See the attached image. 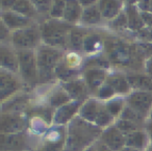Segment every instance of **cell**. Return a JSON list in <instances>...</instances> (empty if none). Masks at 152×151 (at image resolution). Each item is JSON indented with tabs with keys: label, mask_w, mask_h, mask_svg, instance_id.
Masks as SVG:
<instances>
[{
	"label": "cell",
	"mask_w": 152,
	"mask_h": 151,
	"mask_svg": "<svg viewBox=\"0 0 152 151\" xmlns=\"http://www.w3.org/2000/svg\"><path fill=\"white\" fill-rule=\"evenodd\" d=\"M99 134V129L85 121L74 120L69 128L66 151H83Z\"/></svg>",
	"instance_id": "1"
},
{
	"label": "cell",
	"mask_w": 152,
	"mask_h": 151,
	"mask_svg": "<svg viewBox=\"0 0 152 151\" xmlns=\"http://www.w3.org/2000/svg\"><path fill=\"white\" fill-rule=\"evenodd\" d=\"M85 39L86 37L83 30L79 28H71L68 37V43L73 50H83Z\"/></svg>",
	"instance_id": "24"
},
{
	"label": "cell",
	"mask_w": 152,
	"mask_h": 151,
	"mask_svg": "<svg viewBox=\"0 0 152 151\" xmlns=\"http://www.w3.org/2000/svg\"><path fill=\"white\" fill-rule=\"evenodd\" d=\"M71 26L67 22L58 21L57 19H51L46 21L41 26L42 40L47 46L58 48L65 47L68 42V37L71 30Z\"/></svg>",
	"instance_id": "2"
},
{
	"label": "cell",
	"mask_w": 152,
	"mask_h": 151,
	"mask_svg": "<svg viewBox=\"0 0 152 151\" xmlns=\"http://www.w3.org/2000/svg\"><path fill=\"white\" fill-rule=\"evenodd\" d=\"M96 5L105 19H115L120 13V0H98Z\"/></svg>",
	"instance_id": "17"
},
{
	"label": "cell",
	"mask_w": 152,
	"mask_h": 151,
	"mask_svg": "<svg viewBox=\"0 0 152 151\" xmlns=\"http://www.w3.org/2000/svg\"><path fill=\"white\" fill-rule=\"evenodd\" d=\"M16 0H1V7L4 11H11Z\"/></svg>",
	"instance_id": "42"
},
{
	"label": "cell",
	"mask_w": 152,
	"mask_h": 151,
	"mask_svg": "<svg viewBox=\"0 0 152 151\" xmlns=\"http://www.w3.org/2000/svg\"><path fill=\"white\" fill-rule=\"evenodd\" d=\"M112 25L115 28H124L128 27V19H127V15L125 14H119L113 21Z\"/></svg>",
	"instance_id": "39"
},
{
	"label": "cell",
	"mask_w": 152,
	"mask_h": 151,
	"mask_svg": "<svg viewBox=\"0 0 152 151\" xmlns=\"http://www.w3.org/2000/svg\"><path fill=\"white\" fill-rule=\"evenodd\" d=\"M126 15L127 19H128V27L131 30L139 32L145 27V23L141 16V11H139L137 7H135L134 4H128Z\"/></svg>",
	"instance_id": "20"
},
{
	"label": "cell",
	"mask_w": 152,
	"mask_h": 151,
	"mask_svg": "<svg viewBox=\"0 0 152 151\" xmlns=\"http://www.w3.org/2000/svg\"><path fill=\"white\" fill-rule=\"evenodd\" d=\"M55 75L65 82L75 80V76L77 75V70L73 69L70 65L65 63H59L55 69Z\"/></svg>",
	"instance_id": "25"
},
{
	"label": "cell",
	"mask_w": 152,
	"mask_h": 151,
	"mask_svg": "<svg viewBox=\"0 0 152 151\" xmlns=\"http://www.w3.org/2000/svg\"><path fill=\"white\" fill-rule=\"evenodd\" d=\"M144 116L139 114L137 111H135L133 108H131L129 105L124 107V109L121 113V119H125V120H129V121H132L134 123L139 124L140 122H142L144 120Z\"/></svg>",
	"instance_id": "30"
},
{
	"label": "cell",
	"mask_w": 152,
	"mask_h": 151,
	"mask_svg": "<svg viewBox=\"0 0 152 151\" xmlns=\"http://www.w3.org/2000/svg\"><path fill=\"white\" fill-rule=\"evenodd\" d=\"M101 139L103 144L112 151H120L124 147H126L125 134L121 130H119L116 126H112L104 130L102 132Z\"/></svg>",
	"instance_id": "9"
},
{
	"label": "cell",
	"mask_w": 152,
	"mask_h": 151,
	"mask_svg": "<svg viewBox=\"0 0 152 151\" xmlns=\"http://www.w3.org/2000/svg\"><path fill=\"white\" fill-rule=\"evenodd\" d=\"M101 46V39L97 34H90L86 37L83 43V50L87 52H94L98 50Z\"/></svg>",
	"instance_id": "29"
},
{
	"label": "cell",
	"mask_w": 152,
	"mask_h": 151,
	"mask_svg": "<svg viewBox=\"0 0 152 151\" xmlns=\"http://www.w3.org/2000/svg\"><path fill=\"white\" fill-rule=\"evenodd\" d=\"M126 138V147H131L135 149H143L147 144V136L142 130H135L130 133L125 134Z\"/></svg>",
	"instance_id": "23"
},
{
	"label": "cell",
	"mask_w": 152,
	"mask_h": 151,
	"mask_svg": "<svg viewBox=\"0 0 152 151\" xmlns=\"http://www.w3.org/2000/svg\"><path fill=\"white\" fill-rule=\"evenodd\" d=\"M80 103H81V101H76V102L66 104V105H64V106L59 107V109L57 111V113L55 114V117H54L55 123L63 124V123H66L68 120L71 119L74 114L77 111Z\"/></svg>",
	"instance_id": "21"
},
{
	"label": "cell",
	"mask_w": 152,
	"mask_h": 151,
	"mask_svg": "<svg viewBox=\"0 0 152 151\" xmlns=\"http://www.w3.org/2000/svg\"><path fill=\"white\" fill-rule=\"evenodd\" d=\"M19 71L22 78L27 82L36 81L38 77V62L37 55L31 50H18Z\"/></svg>",
	"instance_id": "6"
},
{
	"label": "cell",
	"mask_w": 152,
	"mask_h": 151,
	"mask_svg": "<svg viewBox=\"0 0 152 151\" xmlns=\"http://www.w3.org/2000/svg\"><path fill=\"white\" fill-rule=\"evenodd\" d=\"M25 146V140L21 133H10L1 136V147L3 150H20Z\"/></svg>",
	"instance_id": "19"
},
{
	"label": "cell",
	"mask_w": 152,
	"mask_h": 151,
	"mask_svg": "<svg viewBox=\"0 0 152 151\" xmlns=\"http://www.w3.org/2000/svg\"><path fill=\"white\" fill-rule=\"evenodd\" d=\"M151 151H152V150H151Z\"/></svg>",
	"instance_id": "54"
},
{
	"label": "cell",
	"mask_w": 152,
	"mask_h": 151,
	"mask_svg": "<svg viewBox=\"0 0 152 151\" xmlns=\"http://www.w3.org/2000/svg\"><path fill=\"white\" fill-rule=\"evenodd\" d=\"M127 102L131 108L146 117L152 106V94L150 92L135 91L129 95Z\"/></svg>",
	"instance_id": "8"
},
{
	"label": "cell",
	"mask_w": 152,
	"mask_h": 151,
	"mask_svg": "<svg viewBox=\"0 0 152 151\" xmlns=\"http://www.w3.org/2000/svg\"><path fill=\"white\" fill-rule=\"evenodd\" d=\"M9 28L5 26V24L1 21V27H0V36H1V39H4L7 36H9Z\"/></svg>",
	"instance_id": "44"
},
{
	"label": "cell",
	"mask_w": 152,
	"mask_h": 151,
	"mask_svg": "<svg viewBox=\"0 0 152 151\" xmlns=\"http://www.w3.org/2000/svg\"><path fill=\"white\" fill-rule=\"evenodd\" d=\"M116 94L115 90L110 86L108 84H104L103 86H101L97 91V97L101 99H108L112 98L114 95Z\"/></svg>",
	"instance_id": "36"
},
{
	"label": "cell",
	"mask_w": 152,
	"mask_h": 151,
	"mask_svg": "<svg viewBox=\"0 0 152 151\" xmlns=\"http://www.w3.org/2000/svg\"><path fill=\"white\" fill-rule=\"evenodd\" d=\"M97 151H112V150H110V149L108 148V147H106L104 144H101L99 147H98Z\"/></svg>",
	"instance_id": "46"
},
{
	"label": "cell",
	"mask_w": 152,
	"mask_h": 151,
	"mask_svg": "<svg viewBox=\"0 0 152 151\" xmlns=\"http://www.w3.org/2000/svg\"><path fill=\"white\" fill-rule=\"evenodd\" d=\"M0 63L3 70L9 72H17L19 70V61L18 55L10 48L2 46L0 49Z\"/></svg>",
	"instance_id": "15"
},
{
	"label": "cell",
	"mask_w": 152,
	"mask_h": 151,
	"mask_svg": "<svg viewBox=\"0 0 152 151\" xmlns=\"http://www.w3.org/2000/svg\"><path fill=\"white\" fill-rule=\"evenodd\" d=\"M27 101H28L27 97H25V96H19V97H17V98H14L13 100L9 103V106H10L9 109L13 111H19V109L25 107Z\"/></svg>",
	"instance_id": "37"
},
{
	"label": "cell",
	"mask_w": 152,
	"mask_h": 151,
	"mask_svg": "<svg viewBox=\"0 0 152 151\" xmlns=\"http://www.w3.org/2000/svg\"><path fill=\"white\" fill-rule=\"evenodd\" d=\"M83 7L78 0H66L63 19L67 23H76L83 16Z\"/></svg>",
	"instance_id": "16"
},
{
	"label": "cell",
	"mask_w": 152,
	"mask_h": 151,
	"mask_svg": "<svg viewBox=\"0 0 152 151\" xmlns=\"http://www.w3.org/2000/svg\"><path fill=\"white\" fill-rule=\"evenodd\" d=\"M64 141H57V142H47L44 144L38 151H61L63 150Z\"/></svg>",
	"instance_id": "38"
},
{
	"label": "cell",
	"mask_w": 152,
	"mask_h": 151,
	"mask_svg": "<svg viewBox=\"0 0 152 151\" xmlns=\"http://www.w3.org/2000/svg\"><path fill=\"white\" fill-rule=\"evenodd\" d=\"M120 1H121V0H120Z\"/></svg>",
	"instance_id": "53"
},
{
	"label": "cell",
	"mask_w": 152,
	"mask_h": 151,
	"mask_svg": "<svg viewBox=\"0 0 152 151\" xmlns=\"http://www.w3.org/2000/svg\"><path fill=\"white\" fill-rule=\"evenodd\" d=\"M101 13L97 5H92L83 9V16H81V21L86 24H96L101 21Z\"/></svg>",
	"instance_id": "27"
},
{
	"label": "cell",
	"mask_w": 152,
	"mask_h": 151,
	"mask_svg": "<svg viewBox=\"0 0 152 151\" xmlns=\"http://www.w3.org/2000/svg\"><path fill=\"white\" fill-rule=\"evenodd\" d=\"M137 7L141 12L152 14V0H140Z\"/></svg>",
	"instance_id": "40"
},
{
	"label": "cell",
	"mask_w": 152,
	"mask_h": 151,
	"mask_svg": "<svg viewBox=\"0 0 152 151\" xmlns=\"http://www.w3.org/2000/svg\"><path fill=\"white\" fill-rule=\"evenodd\" d=\"M140 0H128V2H129V4H133V3H135V2H139Z\"/></svg>",
	"instance_id": "50"
},
{
	"label": "cell",
	"mask_w": 152,
	"mask_h": 151,
	"mask_svg": "<svg viewBox=\"0 0 152 151\" xmlns=\"http://www.w3.org/2000/svg\"><path fill=\"white\" fill-rule=\"evenodd\" d=\"M130 88L137 91L152 92V78L149 75L143 74H129L126 76Z\"/></svg>",
	"instance_id": "18"
},
{
	"label": "cell",
	"mask_w": 152,
	"mask_h": 151,
	"mask_svg": "<svg viewBox=\"0 0 152 151\" xmlns=\"http://www.w3.org/2000/svg\"><path fill=\"white\" fill-rule=\"evenodd\" d=\"M42 39L41 29L36 26H27L21 29L15 30L12 36L13 44L18 50H31L38 46Z\"/></svg>",
	"instance_id": "5"
},
{
	"label": "cell",
	"mask_w": 152,
	"mask_h": 151,
	"mask_svg": "<svg viewBox=\"0 0 152 151\" xmlns=\"http://www.w3.org/2000/svg\"><path fill=\"white\" fill-rule=\"evenodd\" d=\"M25 127V120L19 115H3L1 117V131L4 134L18 133Z\"/></svg>",
	"instance_id": "12"
},
{
	"label": "cell",
	"mask_w": 152,
	"mask_h": 151,
	"mask_svg": "<svg viewBox=\"0 0 152 151\" xmlns=\"http://www.w3.org/2000/svg\"><path fill=\"white\" fill-rule=\"evenodd\" d=\"M146 70L150 77L152 78V56L146 61Z\"/></svg>",
	"instance_id": "45"
},
{
	"label": "cell",
	"mask_w": 152,
	"mask_h": 151,
	"mask_svg": "<svg viewBox=\"0 0 152 151\" xmlns=\"http://www.w3.org/2000/svg\"><path fill=\"white\" fill-rule=\"evenodd\" d=\"M83 151H96L95 149H94V147H89V148H87V149H85Z\"/></svg>",
	"instance_id": "51"
},
{
	"label": "cell",
	"mask_w": 152,
	"mask_h": 151,
	"mask_svg": "<svg viewBox=\"0 0 152 151\" xmlns=\"http://www.w3.org/2000/svg\"><path fill=\"white\" fill-rule=\"evenodd\" d=\"M1 21L9 29H21L27 27L30 24V19L26 16L20 15L13 11H3L1 15Z\"/></svg>",
	"instance_id": "11"
},
{
	"label": "cell",
	"mask_w": 152,
	"mask_h": 151,
	"mask_svg": "<svg viewBox=\"0 0 152 151\" xmlns=\"http://www.w3.org/2000/svg\"><path fill=\"white\" fill-rule=\"evenodd\" d=\"M151 119H152V111H151Z\"/></svg>",
	"instance_id": "52"
},
{
	"label": "cell",
	"mask_w": 152,
	"mask_h": 151,
	"mask_svg": "<svg viewBox=\"0 0 152 151\" xmlns=\"http://www.w3.org/2000/svg\"><path fill=\"white\" fill-rule=\"evenodd\" d=\"M116 127L119 130H121L124 134H127L132 131H135V130H139V124L134 123L132 121H129V120L120 119L117 121Z\"/></svg>",
	"instance_id": "31"
},
{
	"label": "cell",
	"mask_w": 152,
	"mask_h": 151,
	"mask_svg": "<svg viewBox=\"0 0 152 151\" xmlns=\"http://www.w3.org/2000/svg\"><path fill=\"white\" fill-rule=\"evenodd\" d=\"M19 89V82L14 77L11 72L1 70L0 72V98L5 101L7 98L15 94Z\"/></svg>",
	"instance_id": "10"
},
{
	"label": "cell",
	"mask_w": 152,
	"mask_h": 151,
	"mask_svg": "<svg viewBox=\"0 0 152 151\" xmlns=\"http://www.w3.org/2000/svg\"><path fill=\"white\" fill-rule=\"evenodd\" d=\"M70 99L71 98L65 90H59L51 95L50 99H49V103L53 107H61L66 105V103L69 102Z\"/></svg>",
	"instance_id": "28"
},
{
	"label": "cell",
	"mask_w": 152,
	"mask_h": 151,
	"mask_svg": "<svg viewBox=\"0 0 152 151\" xmlns=\"http://www.w3.org/2000/svg\"><path fill=\"white\" fill-rule=\"evenodd\" d=\"M63 89L68 93L70 98L76 101H83L87 96L88 86L85 80H72L64 82Z\"/></svg>",
	"instance_id": "14"
},
{
	"label": "cell",
	"mask_w": 152,
	"mask_h": 151,
	"mask_svg": "<svg viewBox=\"0 0 152 151\" xmlns=\"http://www.w3.org/2000/svg\"><path fill=\"white\" fill-rule=\"evenodd\" d=\"M66 0H52V5L50 10V16L54 19H59L64 17Z\"/></svg>",
	"instance_id": "32"
},
{
	"label": "cell",
	"mask_w": 152,
	"mask_h": 151,
	"mask_svg": "<svg viewBox=\"0 0 152 151\" xmlns=\"http://www.w3.org/2000/svg\"><path fill=\"white\" fill-rule=\"evenodd\" d=\"M148 28V41L152 42V27H147Z\"/></svg>",
	"instance_id": "47"
},
{
	"label": "cell",
	"mask_w": 152,
	"mask_h": 151,
	"mask_svg": "<svg viewBox=\"0 0 152 151\" xmlns=\"http://www.w3.org/2000/svg\"><path fill=\"white\" fill-rule=\"evenodd\" d=\"M106 49L110 59L114 63L121 65H127L129 62H131L132 57L137 55L134 48H130L126 43H123L119 40L110 41V43H107Z\"/></svg>",
	"instance_id": "7"
},
{
	"label": "cell",
	"mask_w": 152,
	"mask_h": 151,
	"mask_svg": "<svg viewBox=\"0 0 152 151\" xmlns=\"http://www.w3.org/2000/svg\"><path fill=\"white\" fill-rule=\"evenodd\" d=\"M30 2L34 7L36 11L40 14L50 13L52 0H30Z\"/></svg>",
	"instance_id": "34"
},
{
	"label": "cell",
	"mask_w": 152,
	"mask_h": 151,
	"mask_svg": "<svg viewBox=\"0 0 152 151\" xmlns=\"http://www.w3.org/2000/svg\"><path fill=\"white\" fill-rule=\"evenodd\" d=\"M63 53L57 48L50 46H43L38 50V75L41 81H48L55 74V69L61 63Z\"/></svg>",
	"instance_id": "3"
},
{
	"label": "cell",
	"mask_w": 152,
	"mask_h": 151,
	"mask_svg": "<svg viewBox=\"0 0 152 151\" xmlns=\"http://www.w3.org/2000/svg\"><path fill=\"white\" fill-rule=\"evenodd\" d=\"M80 116L87 121L97 126H106L113 121V116L108 113L106 105H102L96 100H88L80 109Z\"/></svg>",
	"instance_id": "4"
},
{
	"label": "cell",
	"mask_w": 152,
	"mask_h": 151,
	"mask_svg": "<svg viewBox=\"0 0 152 151\" xmlns=\"http://www.w3.org/2000/svg\"><path fill=\"white\" fill-rule=\"evenodd\" d=\"M106 108H107L108 113L113 116L116 117L120 113H122V111L124 109V101L121 99H113L110 100L106 104Z\"/></svg>",
	"instance_id": "33"
},
{
	"label": "cell",
	"mask_w": 152,
	"mask_h": 151,
	"mask_svg": "<svg viewBox=\"0 0 152 151\" xmlns=\"http://www.w3.org/2000/svg\"><path fill=\"white\" fill-rule=\"evenodd\" d=\"M148 132H149L150 139H151V141H152V121L148 124Z\"/></svg>",
	"instance_id": "49"
},
{
	"label": "cell",
	"mask_w": 152,
	"mask_h": 151,
	"mask_svg": "<svg viewBox=\"0 0 152 151\" xmlns=\"http://www.w3.org/2000/svg\"><path fill=\"white\" fill-rule=\"evenodd\" d=\"M135 53L139 57H150L152 56V44L150 43H139L135 46Z\"/></svg>",
	"instance_id": "35"
},
{
	"label": "cell",
	"mask_w": 152,
	"mask_h": 151,
	"mask_svg": "<svg viewBox=\"0 0 152 151\" xmlns=\"http://www.w3.org/2000/svg\"><path fill=\"white\" fill-rule=\"evenodd\" d=\"M120 151H141L140 149H135V148H131V147H124L122 150Z\"/></svg>",
	"instance_id": "48"
},
{
	"label": "cell",
	"mask_w": 152,
	"mask_h": 151,
	"mask_svg": "<svg viewBox=\"0 0 152 151\" xmlns=\"http://www.w3.org/2000/svg\"><path fill=\"white\" fill-rule=\"evenodd\" d=\"M11 11L26 16L28 18L34 16L37 12L32 3L30 2V0H16Z\"/></svg>",
	"instance_id": "26"
},
{
	"label": "cell",
	"mask_w": 152,
	"mask_h": 151,
	"mask_svg": "<svg viewBox=\"0 0 152 151\" xmlns=\"http://www.w3.org/2000/svg\"><path fill=\"white\" fill-rule=\"evenodd\" d=\"M141 16L143 18V21L147 27H152V14L141 12Z\"/></svg>",
	"instance_id": "41"
},
{
	"label": "cell",
	"mask_w": 152,
	"mask_h": 151,
	"mask_svg": "<svg viewBox=\"0 0 152 151\" xmlns=\"http://www.w3.org/2000/svg\"><path fill=\"white\" fill-rule=\"evenodd\" d=\"M106 79V72L102 68H90L85 72V81L88 89L92 91L97 92Z\"/></svg>",
	"instance_id": "13"
},
{
	"label": "cell",
	"mask_w": 152,
	"mask_h": 151,
	"mask_svg": "<svg viewBox=\"0 0 152 151\" xmlns=\"http://www.w3.org/2000/svg\"><path fill=\"white\" fill-rule=\"evenodd\" d=\"M79 2H80L81 7L85 9V7H92V5H95L97 4L98 0H78Z\"/></svg>",
	"instance_id": "43"
},
{
	"label": "cell",
	"mask_w": 152,
	"mask_h": 151,
	"mask_svg": "<svg viewBox=\"0 0 152 151\" xmlns=\"http://www.w3.org/2000/svg\"><path fill=\"white\" fill-rule=\"evenodd\" d=\"M106 84H110L115 90V92L119 93V94L128 93L131 89L130 86H129V82H128V80H127V78L125 77V76L120 75V74L112 75V76H110V77H107Z\"/></svg>",
	"instance_id": "22"
}]
</instances>
